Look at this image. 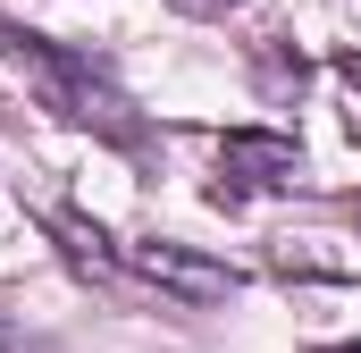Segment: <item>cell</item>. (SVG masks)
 <instances>
[{"mask_svg":"<svg viewBox=\"0 0 361 353\" xmlns=\"http://www.w3.org/2000/svg\"><path fill=\"white\" fill-rule=\"evenodd\" d=\"M0 68H17L25 85L42 92V109H59L68 126H85V135H101V143H143L135 101L109 85V68H92L85 51H68V42H51V34L0 17Z\"/></svg>","mask_w":361,"mask_h":353,"instance_id":"1","label":"cell"},{"mask_svg":"<svg viewBox=\"0 0 361 353\" xmlns=\"http://www.w3.org/2000/svg\"><path fill=\"white\" fill-rule=\"evenodd\" d=\"M294 176H302L294 135H277V126H235V135L219 143V185H210V202H219V210H244V202H261V193H286Z\"/></svg>","mask_w":361,"mask_h":353,"instance_id":"2","label":"cell"},{"mask_svg":"<svg viewBox=\"0 0 361 353\" xmlns=\"http://www.w3.org/2000/svg\"><path fill=\"white\" fill-rule=\"evenodd\" d=\"M118 269H135L143 286H160V294H177V303H227V294H244V269H235V261H210V253L169 244V236L126 244V253H118Z\"/></svg>","mask_w":361,"mask_h":353,"instance_id":"3","label":"cell"},{"mask_svg":"<svg viewBox=\"0 0 361 353\" xmlns=\"http://www.w3.org/2000/svg\"><path fill=\"white\" fill-rule=\"evenodd\" d=\"M51 236H59V244H68V261H76V269H92V277H109V269H118L109 236L92 227L85 210H51Z\"/></svg>","mask_w":361,"mask_h":353,"instance_id":"4","label":"cell"},{"mask_svg":"<svg viewBox=\"0 0 361 353\" xmlns=\"http://www.w3.org/2000/svg\"><path fill=\"white\" fill-rule=\"evenodd\" d=\"M177 17H227V8H244V0H169Z\"/></svg>","mask_w":361,"mask_h":353,"instance_id":"5","label":"cell"},{"mask_svg":"<svg viewBox=\"0 0 361 353\" xmlns=\"http://www.w3.org/2000/svg\"><path fill=\"white\" fill-rule=\"evenodd\" d=\"M336 76H345V85L361 92V51H336Z\"/></svg>","mask_w":361,"mask_h":353,"instance_id":"6","label":"cell"},{"mask_svg":"<svg viewBox=\"0 0 361 353\" xmlns=\"http://www.w3.org/2000/svg\"><path fill=\"white\" fill-rule=\"evenodd\" d=\"M319 353H361V345H319Z\"/></svg>","mask_w":361,"mask_h":353,"instance_id":"7","label":"cell"}]
</instances>
